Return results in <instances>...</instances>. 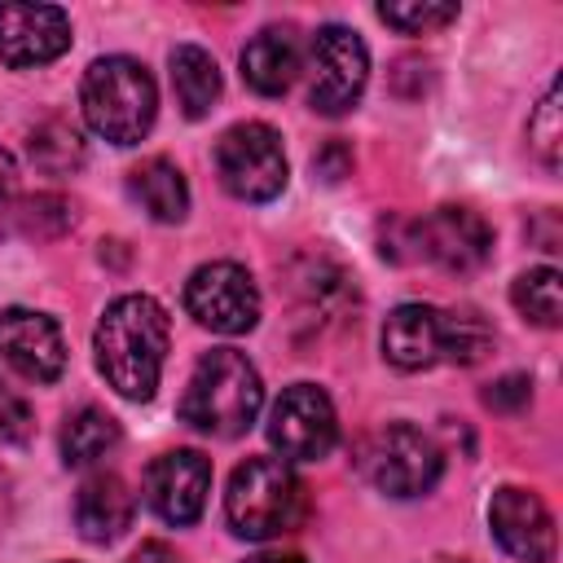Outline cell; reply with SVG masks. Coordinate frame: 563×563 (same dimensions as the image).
<instances>
[{
  "label": "cell",
  "mask_w": 563,
  "mask_h": 563,
  "mask_svg": "<svg viewBox=\"0 0 563 563\" xmlns=\"http://www.w3.org/2000/svg\"><path fill=\"white\" fill-rule=\"evenodd\" d=\"M167 312L150 295H119L92 334L97 369L123 400H150L167 361Z\"/></svg>",
  "instance_id": "cell-1"
},
{
  "label": "cell",
  "mask_w": 563,
  "mask_h": 563,
  "mask_svg": "<svg viewBox=\"0 0 563 563\" xmlns=\"http://www.w3.org/2000/svg\"><path fill=\"white\" fill-rule=\"evenodd\" d=\"M493 347V330L475 308H431V303H400L383 321V356L396 369H431L475 365Z\"/></svg>",
  "instance_id": "cell-2"
},
{
  "label": "cell",
  "mask_w": 563,
  "mask_h": 563,
  "mask_svg": "<svg viewBox=\"0 0 563 563\" xmlns=\"http://www.w3.org/2000/svg\"><path fill=\"white\" fill-rule=\"evenodd\" d=\"M260 405H264L260 369L238 347H211L185 383L180 422H189L194 431L233 440L255 422Z\"/></svg>",
  "instance_id": "cell-3"
},
{
  "label": "cell",
  "mask_w": 563,
  "mask_h": 563,
  "mask_svg": "<svg viewBox=\"0 0 563 563\" xmlns=\"http://www.w3.org/2000/svg\"><path fill=\"white\" fill-rule=\"evenodd\" d=\"M84 119L97 136L114 145H136L158 114L154 75L136 57H97L79 84Z\"/></svg>",
  "instance_id": "cell-4"
},
{
  "label": "cell",
  "mask_w": 563,
  "mask_h": 563,
  "mask_svg": "<svg viewBox=\"0 0 563 563\" xmlns=\"http://www.w3.org/2000/svg\"><path fill=\"white\" fill-rule=\"evenodd\" d=\"M229 528L246 541H268L303 519V484L282 457H246L224 493Z\"/></svg>",
  "instance_id": "cell-5"
},
{
  "label": "cell",
  "mask_w": 563,
  "mask_h": 563,
  "mask_svg": "<svg viewBox=\"0 0 563 563\" xmlns=\"http://www.w3.org/2000/svg\"><path fill=\"white\" fill-rule=\"evenodd\" d=\"M356 466L387 497H422V493L435 488V479L444 471V457H440L435 440L422 435L418 427L387 422V427H378L361 440Z\"/></svg>",
  "instance_id": "cell-6"
},
{
  "label": "cell",
  "mask_w": 563,
  "mask_h": 563,
  "mask_svg": "<svg viewBox=\"0 0 563 563\" xmlns=\"http://www.w3.org/2000/svg\"><path fill=\"white\" fill-rule=\"evenodd\" d=\"M220 185L242 202H268L286 189V150L268 123H233L216 141Z\"/></svg>",
  "instance_id": "cell-7"
},
{
  "label": "cell",
  "mask_w": 563,
  "mask_h": 563,
  "mask_svg": "<svg viewBox=\"0 0 563 563\" xmlns=\"http://www.w3.org/2000/svg\"><path fill=\"white\" fill-rule=\"evenodd\" d=\"M400 233L409 260H427L444 273H475L493 255V229L471 207H435L422 220H409Z\"/></svg>",
  "instance_id": "cell-8"
},
{
  "label": "cell",
  "mask_w": 563,
  "mask_h": 563,
  "mask_svg": "<svg viewBox=\"0 0 563 563\" xmlns=\"http://www.w3.org/2000/svg\"><path fill=\"white\" fill-rule=\"evenodd\" d=\"M185 308L198 325H207L216 334H246L260 321V290L242 264L216 260V264H202L189 273Z\"/></svg>",
  "instance_id": "cell-9"
},
{
  "label": "cell",
  "mask_w": 563,
  "mask_h": 563,
  "mask_svg": "<svg viewBox=\"0 0 563 563\" xmlns=\"http://www.w3.org/2000/svg\"><path fill=\"white\" fill-rule=\"evenodd\" d=\"M369 79V53L356 31L325 22L312 35V88L308 101L317 114H347Z\"/></svg>",
  "instance_id": "cell-10"
},
{
  "label": "cell",
  "mask_w": 563,
  "mask_h": 563,
  "mask_svg": "<svg viewBox=\"0 0 563 563\" xmlns=\"http://www.w3.org/2000/svg\"><path fill=\"white\" fill-rule=\"evenodd\" d=\"M334 440H339V418L321 387L295 383L277 396L268 413V444L282 453V462H317L334 449Z\"/></svg>",
  "instance_id": "cell-11"
},
{
  "label": "cell",
  "mask_w": 563,
  "mask_h": 563,
  "mask_svg": "<svg viewBox=\"0 0 563 563\" xmlns=\"http://www.w3.org/2000/svg\"><path fill=\"white\" fill-rule=\"evenodd\" d=\"M211 488V462L198 449H167L145 466V501L158 519L185 528L202 515Z\"/></svg>",
  "instance_id": "cell-12"
},
{
  "label": "cell",
  "mask_w": 563,
  "mask_h": 563,
  "mask_svg": "<svg viewBox=\"0 0 563 563\" xmlns=\"http://www.w3.org/2000/svg\"><path fill=\"white\" fill-rule=\"evenodd\" d=\"M0 361L31 383H53L66 365V343H62L57 321L31 308H4L0 312Z\"/></svg>",
  "instance_id": "cell-13"
},
{
  "label": "cell",
  "mask_w": 563,
  "mask_h": 563,
  "mask_svg": "<svg viewBox=\"0 0 563 563\" xmlns=\"http://www.w3.org/2000/svg\"><path fill=\"white\" fill-rule=\"evenodd\" d=\"M70 48V18L57 4H0V62L44 66Z\"/></svg>",
  "instance_id": "cell-14"
},
{
  "label": "cell",
  "mask_w": 563,
  "mask_h": 563,
  "mask_svg": "<svg viewBox=\"0 0 563 563\" xmlns=\"http://www.w3.org/2000/svg\"><path fill=\"white\" fill-rule=\"evenodd\" d=\"M488 523L493 537L506 554L523 559V563H550L554 559V519L545 510V501L528 488H497L488 501Z\"/></svg>",
  "instance_id": "cell-15"
},
{
  "label": "cell",
  "mask_w": 563,
  "mask_h": 563,
  "mask_svg": "<svg viewBox=\"0 0 563 563\" xmlns=\"http://www.w3.org/2000/svg\"><path fill=\"white\" fill-rule=\"evenodd\" d=\"M132 510H136V501L114 471L88 475L75 493V528L84 541H97V545L119 541L132 528Z\"/></svg>",
  "instance_id": "cell-16"
},
{
  "label": "cell",
  "mask_w": 563,
  "mask_h": 563,
  "mask_svg": "<svg viewBox=\"0 0 563 563\" xmlns=\"http://www.w3.org/2000/svg\"><path fill=\"white\" fill-rule=\"evenodd\" d=\"M290 286H295L303 321H312V325L339 321L347 308H356V290H352L347 273L325 255H303L290 268Z\"/></svg>",
  "instance_id": "cell-17"
},
{
  "label": "cell",
  "mask_w": 563,
  "mask_h": 563,
  "mask_svg": "<svg viewBox=\"0 0 563 563\" xmlns=\"http://www.w3.org/2000/svg\"><path fill=\"white\" fill-rule=\"evenodd\" d=\"M299 35L295 26H264L242 48V79L260 97H282L299 75Z\"/></svg>",
  "instance_id": "cell-18"
},
{
  "label": "cell",
  "mask_w": 563,
  "mask_h": 563,
  "mask_svg": "<svg viewBox=\"0 0 563 563\" xmlns=\"http://www.w3.org/2000/svg\"><path fill=\"white\" fill-rule=\"evenodd\" d=\"M128 194L150 211V220L176 224L189 211V185L185 172L172 158H145L128 172Z\"/></svg>",
  "instance_id": "cell-19"
},
{
  "label": "cell",
  "mask_w": 563,
  "mask_h": 563,
  "mask_svg": "<svg viewBox=\"0 0 563 563\" xmlns=\"http://www.w3.org/2000/svg\"><path fill=\"white\" fill-rule=\"evenodd\" d=\"M172 88H176V101L185 110V119H202L216 97H220V66L207 48L198 44H180L172 48Z\"/></svg>",
  "instance_id": "cell-20"
},
{
  "label": "cell",
  "mask_w": 563,
  "mask_h": 563,
  "mask_svg": "<svg viewBox=\"0 0 563 563\" xmlns=\"http://www.w3.org/2000/svg\"><path fill=\"white\" fill-rule=\"evenodd\" d=\"M114 444H119V422L106 409H97V405L75 409L66 418V427H62V462L66 466H92Z\"/></svg>",
  "instance_id": "cell-21"
},
{
  "label": "cell",
  "mask_w": 563,
  "mask_h": 563,
  "mask_svg": "<svg viewBox=\"0 0 563 563\" xmlns=\"http://www.w3.org/2000/svg\"><path fill=\"white\" fill-rule=\"evenodd\" d=\"M26 154L44 176H70L84 167V136L66 123V119H44L31 136H26Z\"/></svg>",
  "instance_id": "cell-22"
},
{
  "label": "cell",
  "mask_w": 563,
  "mask_h": 563,
  "mask_svg": "<svg viewBox=\"0 0 563 563\" xmlns=\"http://www.w3.org/2000/svg\"><path fill=\"white\" fill-rule=\"evenodd\" d=\"M510 299H515V308L532 325L554 330L563 321V277L554 268H528V273H519L515 286H510Z\"/></svg>",
  "instance_id": "cell-23"
},
{
  "label": "cell",
  "mask_w": 563,
  "mask_h": 563,
  "mask_svg": "<svg viewBox=\"0 0 563 563\" xmlns=\"http://www.w3.org/2000/svg\"><path fill=\"white\" fill-rule=\"evenodd\" d=\"M13 224L35 238V242H53L62 238L70 224H75V202L62 198V194H31V198H18V216Z\"/></svg>",
  "instance_id": "cell-24"
},
{
  "label": "cell",
  "mask_w": 563,
  "mask_h": 563,
  "mask_svg": "<svg viewBox=\"0 0 563 563\" xmlns=\"http://www.w3.org/2000/svg\"><path fill=\"white\" fill-rule=\"evenodd\" d=\"M528 141L537 150V158L554 172L559 167V150H563V119H559V79L545 88V97L537 101L532 119H528Z\"/></svg>",
  "instance_id": "cell-25"
},
{
  "label": "cell",
  "mask_w": 563,
  "mask_h": 563,
  "mask_svg": "<svg viewBox=\"0 0 563 563\" xmlns=\"http://www.w3.org/2000/svg\"><path fill=\"white\" fill-rule=\"evenodd\" d=\"M378 18L405 35H427L457 18V4H378Z\"/></svg>",
  "instance_id": "cell-26"
},
{
  "label": "cell",
  "mask_w": 563,
  "mask_h": 563,
  "mask_svg": "<svg viewBox=\"0 0 563 563\" xmlns=\"http://www.w3.org/2000/svg\"><path fill=\"white\" fill-rule=\"evenodd\" d=\"M31 427H35L31 405H26L13 387H4V383H0V444H18V440H26V435H31Z\"/></svg>",
  "instance_id": "cell-27"
},
{
  "label": "cell",
  "mask_w": 563,
  "mask_h": 563,
  "mask_svg": "<svg viewBox=\"0 0 563 563\" xmlns=\"http://www.w3.org/2000/svg\"><path fill=\"white\" fill-rule=\"evenodd\" d=\"M528 400H532L528 374H501V378L488 383V391H484V405L497 409V413H519V409H528Z\"/></svg>",
  "instance_id": "cell-28"
},
{
  "label": "cell",
  "mask_w": 563,
  "mask_h": 563,
  "mask_svg": "<svg viewBox=\"0 0 563 563\" xmlns=\"http://www.w3.org/2000/svg\"><path fill=\"white\" fill-rule=\"evenodd\" d=\"M18 216V163L9 150H0V238L13 229Z\"/></svg>",
  "instance_id": "cell-29"
},
{
  "label": "cell",
  "mask_w": 563,
  "mask_h": 563,
  "mask_svg": "<svg viewBox=\"0 0 563 563\" xmlns=\"http://www.w3.org/2000/svg\"><path fill=\"white\" fill-rule=\"evenodd\" d=\"M312 172H317L321 180H330V185H334V180H343V176L352 172V150H347L343 141H330V145L312 158Z\"/></svg>",
  "instance_id": "cell-30"
},
{
  "label": "cell",
  "mask_w": 563,
  "mask_h": 563,
  "mask_svg": "<svg viewBox=\"0 0 563 563\" xmlns=\"http://www.w3.org/2000/svg\"><path fill=\"white\" fill-rule=\"evenodd\" d=\"M128 563H180V559H176V550L167 541H141Z\"/></svg>",
  "instance_id": "cell-31"
},
{
  "label": "cell",
  "mask_w": 563,
  "mask_h": 563,
  "mask_svg": "<svg viewBox=\"0 0 563 563\" xmlns=\"http://www.w3.org/2000/svg\"><path fill=\"white\" fill-rule=\"evenodd\" d=\"M246 563H303L299 554H260V559H246Z\"/></svg>",
  "instance_id": "cell-32"
},
{
  "label": "cell",
  "mask_w": 563,
  "mask_h": 563,
  "mask_svg": "<svg viewBox=\"0 0 563 563\" xmlns=\"http://www.w3.org/2000/svg\"><path fill=\"white\" fill-rule=\"evenodd\" d=\"M9 519V479L0 475V523Z\"/></svg>",
  "instance_id": "cell-33"
},
{
  "label": "cell",
  "mask_w": 563,
  "mask_h": 563,
  "mask_svg": "<svg viewBox=\"0 0 563 563\" xmlns=\"http://www.w3.org/2000/svg\"><path fill=\"white\" fill-rule=\"evenodd\" d=\"M427 563H466V559H453V554H435V559H427Z\"/></svg>",
  "instance_id": "cell-34"
}]
</instances>
